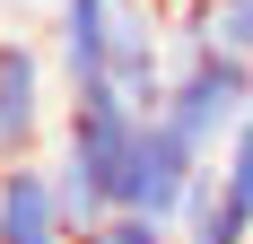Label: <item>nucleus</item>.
I'll return each mask as SVG.
<instances>
[{
	"label": "nucleus",
	"instance_id": "nucleus-1",
	"mask_svg": "<svg viewBox=\"0 0 253 244\" xmlns=\"http://www.w3.org/2000/svg\"><path fill=\"white\" fill-rule=\"evenodd\" d=\"M140 105H123L114 87H70V114H61V157H52V183L70 201V218H105L123 209V174H131V148H140Z\"/></svg>",
	"mask_w": 253,
	"mask_h": 244
},
{
	"label": "nucleus",
	"instance_id": "nucleus-2",
	"mask_svg": "<svg viewBox=\"0 0 253 244\" xmlns=\"http://www.w3.org/2000/svg\"><path fill=\"white\" fill-rule=\"evenodd\" d=\"M245 96H253V61L245 52H227V44H192V52H175V70H166V105L157 114L175 122L192 148H227V131H236V114H245Z\"/></svg>",
	"mask_w": 253,
	"mask_h": 244
},
{
	"label": "nucleus",
	"instance_id": "nucleus-3",
	"mask_svg": "<svg viewBox=\"0 0 253 244\" xmlns=\"http://www.w3.org/2000/svg\"><path fill=\"white\" fill-rule=\"evenodd\" d=\"M210 148H192L166 114L140 122V148H131V174H123V209H140V218H166L183 227V209H192V192L210 183Z\"/></svg>",
	"mask_w": 253,
	"mask_h": 244
},
{
	"label": "nucleus",
	"instance_id": "nucleus-4",
	"mask_svg": "<svg viewBox=\"0 0 253 244\" xmlns=\"http://www.w3.org/2000/svg\"><path fill=\"white\" fill-rule=\"evenodd\" d=\"M44 122H52V52L9 26L0 35V166L35 157Z\"/></svg>",
	"mask_w": 253,
	"mask_h": 244
},
{
	"label": "nucleus",
	"instance_id": "nucleus-5",
	"mask_svg": "<svg viewBox=\"0 0 253 244\" xmlns=\"http://www.w3.org/2000/svg\"><path fill=\"white\" fill-rule=\"evenodd\" d=\"M123 9L131 0H52V70L61 87H105L114 79V44H123Z\"/></svg>",
	"mask_w": 253,
	"mask_h": 244
},
{
	"label": "nucleus",
	"instance_id": "nucleus-6",
	"mask_svg": "<svg viewBox=\"0 0 253 244\" xmlns=\"http://www.w3.org/2000/svg\"><path fill=\"white\" fill-rule=\"evenodd\" d=\"M70 236H79V218L52 183V166H35V157L0 166V244H70Z\"/></svg>",
	"mask_w": 253,
	"mask_h": 244
},
{
	"label": "nucleus",
	"instance_id": "nucleus-7",
	"mask_svg": "<svg viewBox=\"0 0 253 244\" xmlns=\"http://www.w3.org/2000/svg\"><path fill=\"white\" fill-rule=\"evenodd\" d=\"M183 236H201V244H253V96H245V114H236L227 148H218V201H210V218L183 227Z\"/></svg>",
	"mask_w": 253,
	"mask_h": 244
},
{
	"label": "nucleus",
	"instance_id": "nucleus-8",
	"mask_svg": "<svg viewBox=\"0 0 253 244\" xmlns=\"http://www.w3.org/2000/svg\"><path fill=\"white\" fill-rule=\"evenodd\" d=\"M70 244H183V227H166V218H140V209H105V218H87Z\"/></svg>",
	"mask_w": 253,
	"mask_h": 244
},
{
	"label": "nucleus",
	"instance_id": "nucleus-9",
	"mask_svg": "<svg viewBox=\"0 0 253 244\" xmlns=\"http://www.w3.org/2000/svg\"><path fill=\"white\" fill-rule=\"evenodd\" d=\"M218 44L253 61V0H218Z\"/></svg>",
	"mask_w": 253,
	"mask_h": 244
},
{
	"label": "nucleus",
	"instance_id": "nucleus-10",
	"mask_svg": "<svg viewBox=\"0 0 253 244\" xmlns=\"http://www.w3.org/2000/svg\"><path fill=\"white\" fill-rule=\"evenodd\" d=\"M183 244H201V236H183Z\"/></svg>",
	"mask_w": 253,
	"mask_h": 244
}]
</instances>
